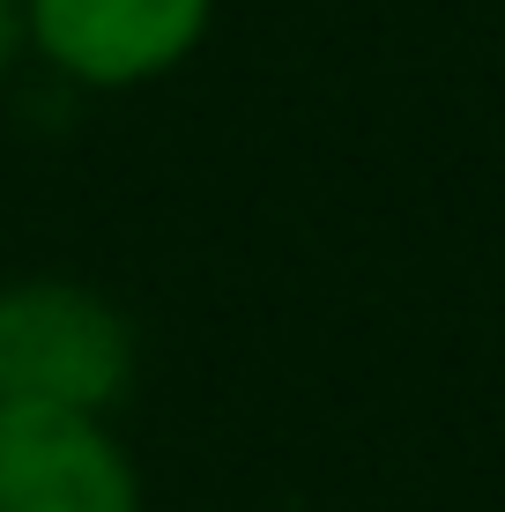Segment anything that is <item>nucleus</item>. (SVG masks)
Wrapping results in <instances>:
<instances>
[{
  "label": "nucleus",
  "mask_w": 505,
  "mask_h": 512,
  "mask_svg": "<svg viewBox=\"0 0 505 512\" xmlns=\"http://www.w3.org/2000/svg\"><path fill=\"white\" fill-rule=\"evenodd\" d=\"M134 379V327L82 282H15L0 290V401L104 416Z\"/></svg>",
  "instance_id": "f257e3e1"
},
{
  "label": "nucleus",
  "mask_w": 505,
  "mask_h": 512,
  "mask_svg": "<svg viewBox=\"0 0 505 512\" xmlns=\"http://www.w3.org/2000/svg\"><path fill=\"white\" fill-rule=\"evenodd\" d=\"M0 512H142V475L104 416L0 401Z\"/></svg>",
  "instance_id": "f03ea898"
},
{
  "label": "nucleus",
  "mask_w": 505,
  "mask_h": 512,
  "mask_svg": "<svg viewBox=\"0 0 505 512\" xmlns=\"http://www.w3.org/2000/svg\"><path fill=\"white\" fill-rule=\"evenodd\" d=\"M216 0H23V30L90 90L156 82L201 45Z\"/></svg>",
  "instance_id": "7ed1b4c3"
},
{
  "label": "nucleus",
  "mask_w": 505,
  "mask_h": 512,
  "mask_svg": "<svg viewBox=\"0 0 505 512\" xmlns=\"http://www.w3.org/2000/svg\"><path fill=\"white\" fill-rule=\"evenodd\" d=\"M23 38H30V30H23V0H0V75L15 67V52H23Z\"/></svg>",
  "instance_id": "20e7f679"
}]
</instances>
